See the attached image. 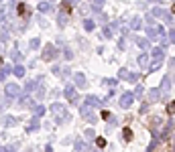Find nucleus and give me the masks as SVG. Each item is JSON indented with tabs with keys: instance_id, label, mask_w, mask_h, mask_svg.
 Returning <instances> with one entry per match:
<instances>
[{
	"instance_id": "f257e3e1",
	"label": "nucleus",
	"mask_w": 175,
	"mask_h": 152,
	"mask_svg": "<svg viewBox=\"0 0 175 152\" xmlns=\"http://www.w3.org/2000/svg\"><path fill=\"white\" fill-rule=\"evenodd\" d=\"M51 112H53V120L57 122V124H63V122H67L69 120V112H67V107L63 104H55L51 105Z\"/></svg>"
},
{
	"instance_id": "f03ea898",
	"label": "nucleus",
	"mask_w": 175,
	"mask_h": 152,
	"mask_svg": "<svg viewBox=\"0 0 175 152\" xmlns=\"http://www.w3.org/2000/svg\"><path fill=\"white\" fill-rule=\"evenodd\" d=\"M147 35H149V39H151V41H157V39H161V37L165 35V31L161 28V26L153 24V26H149V28H147Z\"/></svg>"
},
{
	"instance_id": "7ed1b4c3",
	"label": "nucleus",
	"mask_w": 175,
	"mask_h": 152,
	"mask_svg": "<svg viewBox=\"0 0 175 152\" xmlns=\"http://www.w3.org/2000/svg\"><path fill=\"white\" fill-rule=\"evenodd\" d=\"M55 57H57V49H55V45H47L45 51H43V61H53Z\"/></svg>"
},
{
	"instance_id": "20e7f679",
	"label": "nucleus",
	"mask_w": 175,
	"mask_h": 152,
	"mask_svg": "<svg viewBox=\"0 0 175 152\" xmlns=\"http://www.w3.org/2000/svg\"><path fill=\"white\" fill-rule=\"evenodd\" d=\"M4 91H6V95H8V97H16V95L21 94V89H18V85H16V83H6Z\"/></svg>"
},
{
	"instance_id": "39448f33",
	"label": "nucleus",
	"mask_w": 175,
	"mask_h": 152,
	"mask_svg": "<svg viewBox=\"0 0 175 152\" xmlns=\"http://www.w3.org/2000/svg\"><path fill=\"white\" fill-rule=\"evenodd\" d=\"M80 114H82V118H83V120H88L90 124H92V122H96V116L92 114V110H90L88 105H83L82 110H80Z\"/></svg>"
},
{
	"instance_id": "423d86ee",
	"label": "nucleus",
	"mask_w": 175,
	"mask_h": 152,
	"mask_svg": "<svg viewBox=\"0 0 175 152\" xmlns=\"http://www.w3.org/2000/svg\"><path fill=\"white\" fill-rule=\"evenodd\" d=\"M132 102H134L132 94H122V95H120V107H128Z\"/></svg>"
},
{
	"instance_id": "0eeeda50",
	"label": "nucleus",
	"mask_w": 175,
	"mask_h": 152,
	"mask_svg": "<svg viewBox=\"0 0 175 152\" xmlns=\"http://www.w3.org/2000/svg\"><path fill=\"white\" fill-rule=\"evenodd\" d=\"M63 94H65V97H67L69 102H78V94H75V89H73V85H67Z\"/></svg>"
},
{
	"instance_id": "6e6552de",
	"label": "nucleus",
	"mask_w": 175,
	"mask_h": 152,
	"mask_svg": "<svg viewBox=\"0 0 175 152\" xmlns=\"http://www.w3.org/2000/svg\"><path fill=\"white\" fill-rule=\"evenodd\" d=\"M16 12H18V16H24V18H27V16L31 14V8H29L27 4L21 2V4H16Z\"/></svg>"
},
{
	"instance_id": "1a4fd4ad",
	"label": "nucleus",
	"mask_w": 175,
	"mask_h": 152,
	"mask_svg": "<svg viewBox=\"0 0 175 152\" xmlns=\"http://www.w3.org/2000/svg\"><path fill=\"white\" fill-rule=\"evenodd\" d=\"M83 105H88V107H90V105H94V107H100V105H102V102H100L96 95H88V97H86V104H83Z\"/></svg>"
},
{
	"instance_id": "9d476101",
	"label": "nucleus",
	"mask_w": 175,
	"mask_h": 152,
	"mask_svg": "<svg viewBox=\"0 0 175 152\" xmlns=\"http://www.w3.org/2000/svg\"><path fill=\"white\" fill-rule=\"evenodd\" d=\"M151 57L155 59L157 63H161V61H163V49H159V47L151 49Z\"/></svg>"
},
{
	"instance_id": "9b49d317",
	"label": "nucleus",
	"mask_w": 175,
	"mask_h": 152,
	"mask_svg": "<svg viewBox=\"0 0 175 152\" xmlns=\"http://www.w3.org/2000/svg\"><path fill=\"white\" fill-rule=\"evenodd\" d=\"M73 81H75L78 87H86V75H83V73H75V75H73Z\"/></svg>"
},
{
	"instance_id": "f8f14e48",
	"label": "nucleus",
	"mask_w": 175,
	"mask_h": 152,
	"mask_svg": "<svg viewBox=\"0 0 175 152\" xmlns=\"http://www.w3.org/2000/svg\"><path fill=\"white\" fill-rule=\"evenodd\" d=\"M134 43H137L140 49H147V47H149V39H143V37H137V35H134Z\"/></svg>"
},
{
	"instance_id": "ddd939ff",
	"label": "nucleus",
	"mask_w": 175,
	"mask_h": 152,
	"mask_svg": "<svg viewBox=\"0 0 175 152\" xmlns=\"http://www.w3.org/2000/svg\"><path fill=\"white\" fill-rule=\"evenodd\" d=\"M2 124H4V126H14V124H18V120L14 116H4L2 118Z\"/></svg>"
},
{
	"instance_id": "4468645a",
	"label": "nucleus",
	"mask_w": 175,
	"mask_h": 152,
	"mask_svg": "<svg viewBox=\"0 0 175 152\" xmlns=\"http://www.w3.org/2000/svg\"><path fill=\"white\" fill-rule=\"evenodd\" d=\"M88 150H90L88 142H75V152H88Z\"/></svg>"
},
{
	"instance_id": "2eb2a0df",
	"label": "nucleus",
	"mask_w": 175,
	"mask_h": 152,
	"mask_svg": "<svg viewBox=\"0 0 175 152\" xmlns=\"http://www.w3.org/2000/svg\"><path fill=\"white\" fill-rule=\"evenodd\" d=\"M151 12H153V14H151L153 18H161V16H167V12H165L163 8H159V6H157V8H153Z\"/></svg>"
},
{
	"instance_id": "dca6fc26",
	"label": "nucleus",
	"mask_w": 175,
	"mask_h": 152,
	"mask_svg": "<svg viewBox=\"0 0 175 152\" xmlns=\"http://www.w3.org/2000/svg\"><path fill=\"white\" fill-rule=\"evenodd\" d=\"M157 99H161V91L159 89H151L149 91V102H157Z\"/></svg>"
},
{
	"instance_id": "f3484780",
	"label": "nucleus",
	"mask_w": 175,
	"mask_h": 152,
	"mask_svg": "<svg viewBox=\"0 0 175 152\" xmlns=\"http://www.w3.org/2000/svg\"><path fill=\"white\" fill-rule=\"evenodd\" d=\"M39 126H41V124H39V120H31V122H29V126H27V132H35V130H39Z\"/></svg>"
},
{
	"instance_id": "a211bd4d",
	"label": "nucleus",
	"mask_w": 175,
	"mask_h": 152,
	"mask_svg": "<svg viewBox=\"0 0 175 152\" xmlns=\"http://www.w3.org/2000/svg\"><path fill=\"white\" fill-rule=\"evenodd\" d=\"M169 89H171V77H165L163 83H161V89H159V91H169Z\"/></svg>"
},
{
	"instance_id": "6ab92c4d",
	"label": "nucleus",
	"mask_w": 175,
	"mask_h": 152,
	"mask_svg": "<svg viewBox=\"0 0 175 152\" xmlns=\"http://www.w3.org/2000/svg\"><path fill=\"white\" fill-rule=\"evenodd\" d=\"M45 112H47V110L43 107V105H35V107H33V114H35V118H37V120H39V118L43 116Z\"/></svg>"
},
{
	"instance_id": "aec40b11",
	"label": "nucleus",
	"mask_w": 175,
	"mask_h": 152,
	"mask_svg": "<svg viewBox=\"0 0 175 152\" xmlns=\"http://www.w3.org/2000/svg\"><path fill=\"white\" fill-rule=\"evenodd\" d=\"M139 65L143 67V69H147V67H149V55H140L139 57Z\"/></svg>"
},
{
	"instance_id": "412c9836",
	"label": "nucleus",
	"mask_w": 175,
	"mask_h": 152,
	"mask_svg": "<svg viewBox=\"0 0 175 152\" xmlns=\"http://www.w3.org/2000/svg\"><path fill=\"white\" fill-rule=\"evenodd\" d=\"M57 23L61 24V26H65V24H67V14H65V12L59 10V14H57Z\"/></svg>"
},
{
	"instance_id": "4be33fe9",
	"label": "nucleus",
	"mask_w": 175,
	"mask_h": 152,
	"mask_svg": "<svg viewBox=\"0 0 175 152\" xmlns=\"http://www.w3.org/2000/svg\"><path fill=\"white\" fill-rule=\"evenodd\" d=\"M140 24H143V20H140L139 16H134V18L130 20V28H134V31H139V28H140Z\"/></svg>"
},
{
	"instance_id": "5701e85b",
	"label": "nucleus",
	"mask_w": 175,
	"mask_h": 152,
	"mask_svg": "<svg viewBox=\"0 0 175 152\" xmlns=\"http://www.w3.org/2000/svg\"><path fill=\"white\" fill-rule=\"evenodd\" d=\"M122 138H124L126 142H130V140H132V130H130V128H124V130H122Z\"/></svg>"
},
{
	"instance_id": "b1692460",
	"label": "nucleus",
	"mask_w": 175,
	"mask_h": 152,
	"mask_svg": "<svg viewBox=\"0 0 175 152\" xmlns=\"http://www.w3.org/2000/svg\"><path fill=\"white\" fill-rule=\"evenodd\" d=\"M12 71H14L16 77H23V75H24V67H23V65H14V69H12Z\"/></svg>"
},
{
	"instance_id": "393cba45",
	"label": "nucleus",
	"mask_w": 175,
	"mask_h": 152,
	"mask_svg": "<svg viewBox=\"0 0 175 152\" xmlns=\"http://www.w3.org/2000/svg\"><path fill=\"white\" fill-rule=\"evenodd\" d=\"M37 8H39V12H47L49 8H51V4H49V2H39Z\"/></svg>"
},
{
	"instance_id": "a878e982",
	"label": "nucleus",
	"mask_w": 175,
	"mask_h": 152,
	"mask_svg": "<svg viewBox=\"0 0 175 152\" xmlns=\"http://www.w3.org/2000/svg\"><path fill=\"white\" fill-rule=\"evenodd\" d=\"M139 79H140L139 73H128V77H126V81H130V83H137Z\"/></svg>"
},
{
	"instance_id": "bb28decb",
	"label": "nucleus",
	"mask_w": 175,
	"mask_h": 152,
	"mask_svg": "<svg viewBox=\"0 0 175 152\" xmlns=\"http://www.w3.org/2000/svg\"><path fill=\"white\" fill-rule=\"evenodd\" d=\"M94 26H96L94 20H90V18H86V20H83V28H86V31H94Z\"/></svg>"
},
{
	"instance_id": "cd10ccee",
	"label": "nucleus",
	"mask_w": 175,
	"mask_h": 152,
	"mask_svg": "<svg viewBox=\"0 0 175 152\" xmlns=\"http://www.w3.org/2000/svg\"><path fill=\"white\" fill-rule=\"evenodd\" d=\"M12 59H14V61H21V59H23V53H21L18 49H12Z\"/></svg>"
},
{
	"instance_id": "c85d7f7f",
	"label": "nucleus",
	"mask_w": 175,
	"mask_h": 152,
	"mask_svg": "<svg viewBox=\"0 0 175 152\" xmlns=\"http://www.w3.org/2000/svg\"><path fill=\"white\" fill-rule=\"evenodd\" d=\"M61 12H65V14L69 16V12H71V6L67 4V2H63V4H61Z\"/></svg>"
},
{
	"instance_id": "c756f323",
	"label": "nucleus",
	"mask_w": 175,
	"mask_h": 152,
	"mask_svg": "<svg viewBox=\"0 0 175 152\" xmlns=\"http://www.w3.org/2000/svg\"><path fill=\"white\" fill-rule=\"evenodd\" d=\"M8 73H10V67H8V65H4V69L0 71V79H4V77L8 75Z\"/></svg>"
},
{
	"instance_id": "7c9ffc66",
	"label": "nucleus",
	"mask_w": 175,
	"mask_h": 152,
	"mask_svg": "<svg viewBox=\"0 0 175 152\" xmlns=\"http://www.w3.org/2000/svg\"><path fill=\"white\" fill-rule=\"evenodd\" d=\"M128 73H130L128 69H120V71H118V77H120V79H126V77H128Z\"/></svg>"
},
{
	"instance_id": "2f4dec72",
	"label": "nucleus",
	"mask_w": 175,
	"mask_h": 152,
	"mask_svg": "<svg viewBox=\"0 0 175 152\" xmlns=\"http://www.w3.org/2000/svg\"><path fill=\"white\" fill-rule=\"evenodd\" d=\"M35 95H37V99H43V97H45V89H43V87H39V89L35 91Z\"/></svg>"
},
{
	"instance_id": "473e14b6",
	"label": "nucleus",
	"mask_w": 175,
	"mask_h": 152,
	"mask_svg": "<svg viewBox=\"0 0 175 152\" xmlns=\"http://www.w3.org/2000/svg\"><path fill=\"white\" fill-rule=\"evenodd\" d=\"M21 105H23V107H27V105H31V97H29V95H24L23 99H21Z\"/></svg>"
},
{
	"instance_id": "72a5a7b5",
	"label": "nucleus",
	"mask_w": 175,
	"mask_h": 152,
	"mask_svg": "<svg viewBox=\"0 0 175 152\" xmlns=\"http://www.w3.org/2000/svg\"><path fill=\"white\" fill-rule=\"evenodd\" d=\"M35 87H37V81H29V83H27V87H24V89H27V91H33Z\"/></svg>"
},
{
	"instance_id": "f704fd0d",
	"label": "nucleus",
	"mask_w": 175,
	"mask_h": 152,
	"mask_svg": "<svg viewBox=\"0 0 175 152\" xmlns=\"http://www.w3.org/2000/svg\"><path fill=\"white\" fill-rule=\"evenodd\" d=\"M102 33H104L106 39H110V37H112V31H110V26H104V28H102Z\"/></svg>"
},
{
	"instance_id": "c9c22d12",
	"label": "nucleus",
	"mask_w": 175,
	"mask_h": 152,
	"mask_svg": "<svg viewBox=\"0 0 175 152\" xmlns=\"http://www.w3.org/2000/svg\"><path fill=\"white\" fill-rule=\"evenodd\" d=\"M94 4V8H102V4H104V0H90Z\"/></svg>"
},
{
	"instance_id": "e433bc0d",
	"label": "nucleus",
	"mask_w": 175,
	"mask_h": 152,
	"mask_svg": "<svg viewBox=\"0 0 175 152\" xmlns=\"http://www.w3.org/2000/svg\"><path fill=\"white\" fill-rule=\"evenodd\" d=\"M39 45H41V41H39V39H33L29 47H31V49H37V47H39Z\"/></svg>"
},
{
	"instance_id": "4c0bfd02",
	"label": "nucleus",
	"mask_w": 175,
	"mask_h": 152,
	"mask_svg": "<svg viewBox=\"0 0 175 152\" xmlns=\"http://www.w3.org/2000/svg\"><path fill=\"white\" fill-rule=\"evenodd\" d=\"M140 95H143V87H137V89H134V94H132V97H140Z\"/></svg>"
},
{
	"instance_id": "58836bf2",
	"label": "nucleus",
	"mask_w": 175,
	"mask_h": 152,
	"mask_svg": "<svg viewBox=\"0 0 175 152\" xmlns=\"http://www.w3.org/2000/svg\"><path fill=\"white\" fill-rule=\"evenodd\" d=\"M155 148H157V140H153L151 144H149V148H147V152H155Z\"/></svg>"
},
{
	"instance_id": "ea45409f",
	"label": "nucleus",
	"mask_w": 175,
	"mask_h": 152,
	"mask_svg": "<svg viewBox=\"0 0 175 152\" xmlns=\"http://www.w3.org/2000/svg\"><path fill=\"white\" fill-rule=\"evenodd\" d=\"M0 152H16V146H6V148H0Z\"/></svg>"
},
{
	"instance_id": "a19ab883",
	"label": "nucleus",
	"mask_w": 175,
	"mask_h": 152,
	"mask_svg": "<svg viewBox=\"0 0 175 152\" xmlns=\"http://www.w3.org/2000/svg\"><path fill=\"white\" fill-rule=\"evenodd\" d=\"M86 138H88V140H92V138H96L94 130H86Z\"/></svg>"
},
{
	"instance_id": "79ce46f5",
	"label": "nucleus",
	"mask_w": 175,
	"mask_h": 152,
	"mask_svg": "<svg viewBox=\"0 0 175 152\" xmlns=\"http://www.w3.org/2000/svg\"><path fill=\"white\" fill-rule=\"evenodd\" d=\"M96 144H98L100 148H104V146H106V140H104V138H96Z\"/></svg>"
},
{
	"instance_id": "37998d69",
	"label": "nucleus",
	"mask_w": 175,
	"mask_h": 152,
	"mask_svg": "<svg viewBox=\"0 0 175 152\" xmlns=\"http://www.w3.org/2000/svg\"><path fill=\"white\" fill-rule=\"evenodd\" d=\"M173 110H175V104H173V102H169V105H167V112H169V114H173Z\"/></svg>"
},
{
	"instance_id": "c03bdc74",
	"label": "nucleus",
	"mask_w": 175,
	"mask_h": 152,
	"mask_svg": "<svg viewBox=\"0 0 175 152\" xmlns=\"http://www.w3.org/2000/svg\"><path fill=\"white\" fill-rule=\"evenodd\" d=\"M53 73H55V75H61V67H59V65H53Z\"/></svg>"
},
{
	"instance_id": "a18cd8bd",
	"label": "nucleus",
	"mask_w": 175,
	"mask_h": 152,
	"mask_svg": "<svg viewBox=\"0 0 175 152\" xmlns=\"http://www.w3.org/2000/svg\"><path fill=\"white\" fill-rule=\"evenodd\" d=\"M102 83H106V85H116V79H104Z\"/></svg>"
},
{
	"instance_id": "49530a36",
	"label": "nucleus",
	"mask_w": 175,
	"mask_h": 152,
	"mask_svg": "<svg viewBox=\"0 0 175 152\" xmlns=\"http://www.w3.org/2000/svg\"><path fill=\"white\" fill-rule=\"evenodd\" d=\"M65 2H67V4H69V6H71V4H78L80 0H65Z\"/></svg>"
},
{
	"instance_id": "de8ad7c7",
	"label": "nucleus",
	"mask_w": 175,
	"mask_h": 152,
	"mask_svg": "<svg viewBox=\"0 0 175 152\" xmlns=\"http://www.w3.org/2000/svg\"><path fill=\"white\" fill-rule=\"evenodd\" d=\"M2 63H4V61H2V57H0V65H2Z\"/></svg>"
}]
</instances>
